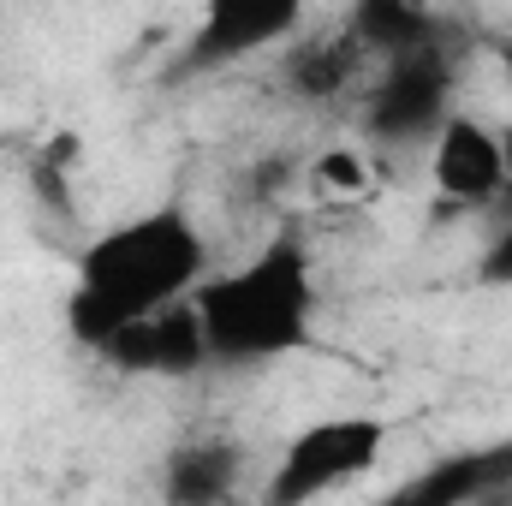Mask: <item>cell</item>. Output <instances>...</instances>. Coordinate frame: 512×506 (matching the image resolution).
<instances>
[{"label": "cell", "mask_w": 512, "mask_h": 506, "mask_svg": "<svg viewBox=\"0 0 512 506\" xmlns=\"http://www.w3.org/2000/svg\"><path fill=\"white\" fill-rule=\"evenodd\" d=\"M209 274V239L185 209H149L96 233L78 251V286L66 298V328L78 346L102 352L131 316L179 304Z\"/></svg>", "instance_id": "cell-1"}, {"label": "cell", "mask_w": 512, "mask_h": 506, "mask_svg": "<svg viewBox=\"0 0 512 506\" xmlns=\"http://www.w3.org/2000/svg\"><path fill=\"white\" fill-rule=\"evenodd\" d=\"M191 304L209 340V364L251 370V364L304 352L316 328V268H310L304 239L274 233L251 262L227 274H203Z\"/></svg>", "instance_id": "cell-2"}, {"label": "cell", "mask_w": 512, "mask_h": 506, "mask_svg": "<svg viewBox=\"0 0 512 506\" xmlns=\"http://www.w3.org/2000/svg\"><path fill=\"white\" fill-rule=\"evenodd\" d=\"M382 453H387L382 417H370V411L316 417L286 441V453L268 477V506H304L316 495H334V489L370 477L382 465Z\"/></svg>", "instance_id": "cell-3"}, {"label": "cell", "mask_w": 512, "mask_h": 506, "mask_svg": "<svg viewBox=\"0 0 512 506\" xmlns=\"http://www.w3.org/2000/svg\"><path fill=\"white\" fill-rule=\"evenodd\" d=\"M447 114H453V60L441 54V42L387 54L364 102V131L376 143H429Z\"/></svg>", "instance_id": "cell-4"}, {"label": "cell", "mask_w": 512, "mask_h": 506, "mask_svg": "<svg viewBox=\"0 0 512 506\" xmlns=\"http://www.w3.org/2000/svg\"><path fill=\"white\" fill-rule=\"evenodd\" d=\"M304 6L310 0H203L185 48V72H215V66L280 48L286 36H298Z\"/></svg>", "instance_id": "cell-5"}, {"label": "cell", "mask_w": 512, "mask_h": 506, "mask_svg": "<svg viewBox=\"0 0 512 506\" xmlns=\"http://www.w3.org/2000/svg\"><path fill=\"white\" fill-rule=\"evenodd\" d=\"M96 358H108L120 376H167V381L197 376V370L209 364V340H203L197 304L179 298V304H161V310L131 316Z\"/></svg>", "instance_id": "cell-6"}, {"label": "cell", "mask_w": 512, "mask_h": 506, "mask_svg": "<svg viewBox=\"0 0 512 506\" xmlns=\"http://www.w3.org/2000/svg\"><path fill=\"white\" fill-rule=\"evenodd\" d=\"M429 179L447 203H465V209L501 203L512 185L501 131L483 126L477 114H447L441 131L429 137Z\"/></svg>", "instance_id": "cell-7"}, {"label": "cell", "mask_w": 512, "mask_h": 506, "mask_svg": "<svg viewBox=\"0 0 512 506\" xmlns=\"http://www.w3.org/2000/svg\"><path fill=\"white\" fill-rule=\"evenodd\" d=\"M364 54H405V48H423V42H441L435 18L423 0H352L346 6V24H340Z\"/></svg>", "instance_id": "cell-8"}, {"label": "cell", "mask_w": 512, "mask_h": 506, "mask_svg": "<svg viewBox=\"0 0 512 506\" xmlns=\"http://www.w3.org/2000/svg\"><path fill=\"white\" fill-rule=\"evenodd\" d=\"M239 465H245V459H239L233 441H191V447H179V453L167 459L161 495L173 506H215L239 489Z\"/></svg>", "instance_id": "cell-9"}, {"label": "cell", "mask_w": 512, "mask_h": 506, "mask_svg": "<svg viewBox=\"0 0 512 506\" xmlns=\"http://www.w3.org/2000/svg\"><path fill=\"white\" fill-rule=\"evenodd\" d=\"M358 66H364V48H358L346 30H334V36H316V42H304V48L292 54L286 90H292L298 102H334V96L352 90Z\"/></svg>", "instance_id": "cell-10"}, {"label": "cell", "mask_w": 512, "mask_h": 506, "mask_svg": "<svg viewBox=\"0 0 512 506\" xmlns=\"http://www.w3.org/2000/svg\"><path fill=\"white\" fill-rule=\"evenodd\" d=\"M512 459H495V453H465V459H441L435 471H423L405 501L417 506H471V501H495L501 495V477H507Z\"/></svg>", "instance_id": "cell-11"}, {"label": "cell", "mask_w": 512, "mask_h": 506, "mask_svg": "<svg viewBox=\"0 0 512 506\" xmlns=\"http://www.w3.org/2000/svg\"><path fill=\"white\" fill-rule=\"evenodd\" d=\"M316 185L334 191V197H358V191L370 185V161H364L358 149H328V155L316 161Z\"/></svg>", "instance_id": "cell-12"}, {"label": "cell", "mask_w": 512, "mask_h": 506, "mask_svg": "<svg viewBox=\"0 0 512 506\" xmlns=\"http://www.w3.org/2000/svg\"><path fill=\"white\" fill-rule=\"evenodd\" d=\"M477 280H483V286H512V221L483 245V256H477Z\"/></svg>", "instance_id": "cell-13"}, {"label": "cell", "mask_w": 512, "mask_h": 506, "mask_svg": "<svg viewBox=\"0 0 512 506\" xmlns=\"http://www.w3.org/2000/svg\"><path fill=\"white\" fill-rule=\"evenodd\" d=\"M489 54H495V66H501V84H507V96H512V36H495V42H489Z\"/></svg>", "instance_id": "cell-14"}, {"label": "cell", "mask_w": 512, "mask_h": 506, "mask_svg": "<svg viewBox=\"0 0 512 506\" xmlns=\"http://www.w3.org/2000/svg\"><path fill=\"white\" fill-rule=\"evenodd\" d=\"M501 143H507V173H512V126H501ZM507 197H512V185H507Z\"/></svg>", "instance_id": "cell-15"}]
</instances>
